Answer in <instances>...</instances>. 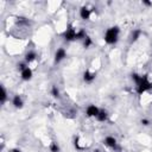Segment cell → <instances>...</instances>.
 Returning a JSON list of instances; mask_svg holds the SVG:
<instances>
[{"mask_svg": "<svg viewBox=\"0 0 152 152\" xmlns=\"http://www.w3.org/2000/svg\"><path fill=\"white\" fill-rule=\"evenodd\" d=\"M151 57H152V55H151Z\"/></svg>", "mask_w": 152, "mask_h": 152, "instance_id": "cell-22", "label": "cell"}, {"mask_svg": "<svg viewBox=\"0 0 152 152\" xmlns=\"http://www.w3.org/2000/svg\"><path fill=\"white\" fill-rule=\"evenodd\" d=\"M49 150H50V152H59V151H61V147H59L58 142L51 141L50 145H49Z\"/></svg>", "mask_w": 152, "mask_h": 152, "instance_id": "cell-16", "label": "cell"}, {"mask_svg": "<svg viewBox=\"0 0 152 152\" xmlns=\"http://www.w3.org/2000/svg\"><path fill=\"white\" fill-rule=\"evenodd\" d=\"M94 152H100V150H94Z\"/></svg>", "mask_w": 152, "mask_h": 152, "instance_id": "cell-21", "label": "cell"}, {"mask_svg": "<svg viewBox=\"0 0 152 152\" xmlns=\"http://www.w3.org/2000/svg\"><path fill=\"white\" fill-rule=\"evenodd\" d=\"M140 37H141V30H139V28L133 30L132 33H131V36H129V42H131V44L138 42Z\"/></svg>", "mask_w": 152, "mask_h": 152, "instance_id": "cell-11", "label": "cell"}, {"mask_svg": "<svg viewBox=\"0 0 152 152\" xmlns=\"http://www.w3.org/2000/svg\"><path fill=\"white\" fill-rule=\"evenodd\" d=\"M66 57V51L64 48H58L56 51H55V55H53V63L55 64H59L62 61H64Z\"/></svg>", "mask_w": 152, "mask_h": 152, "instance_id": "cell-4", "label": "cell"}, {"mask_svg": "<svg viewBox=\"0 0 152 152\" xmlns=\"http://www.w3.org/2000/svg\"><path fill=\"white\" fill-rule=\"evenodd\" d=\"M119 37H120V27L114 25V26H109L104 31L103 40L108 45H115L119 42Z\"/></svg>", "mask_w": 152, "mask_h": 152, "instance_id": "cell-2", "label": "cell"}, {"mask_svg": "<svg viewBox=\"0 0 152 152\" xmlns=\"http://www.w3.org/2000/svg\"><path fill=\"white\" fill-rule=\"evenodd\" d=\"M103 144H104V146H107L110 150H116L118 148V140L113 135H107L103 139Z\"/></svg>", "mask_w": 152, "mask_h": 152, "instance_id": "cell-5", "label": "cell"}, {"mask_svg": "<svg viewBox=\"0 0 152 152\" xmlns=\"http://www.w3.org/2000/svg\"><path fill=\"white\" fill-rule=\"evenodd\" d=\"M20 77L23 81H31L32 77H33V71L30 66L25 68L23 71H20Z\"/></svg>", "mask_w": 152, "mask_h": 152, "instance_id": "cell-9", "label": "cell"}, {"mask_svg": "<svg viewBox=\"0 0 152 152\" xmlns=\"http://www.w3.org/2000/svg\"><path fill=\"white\" fill-rule=\"evenodd\" d=\"M63 38L65 42H74L77 40V30L72 26H68L63 32Z\"/></svg>", "mask_w": 152, "mask_h": 152, "instance_id": "cell-3", "label": "cell"}, {"mask_svg": "<svg viewBox=\"0 0 152 152\" xmlns=\"http://www.w3.org/2000/svg\"><path fill=\"white\" fill-rule=\"evenodd\" d=\"M10 152H21V150L20 148H12Z\"/></svg>", "mask_w": 152, "mask_h": 152, "instance_id": "cell-20", "label": "cell"}, {"mask_svg": "<svg viewBox=\"0 0 152 152\" xmlns=\"http://www.w3.org/2000/svg\"><path fill=\"white\" fill-rule=\"evenodd\" d=\"M83 81H84V83H87V84H90V83H93L94 81H95V78H96V72H94V71H90L89 69H87V70H84V72H83Z\"/></svg>", "mask_w": 152, "mask_h": 152, "instance_id": "cell-7", "label": "cell"}, {"mask_svg": "<svg viewBox=\"0 0 152 152\" xmlns=\"http://www.w3.org/2000/svg\"><path fill=\"white\" fill-rule=\"evenodd\" d=\"M108 115H109V114H108V112H107L106 109H103V108L101 109V108H100V112H99V114H97V116H96L95 119H96L97 121H100V122H104V121L108 120Z\"/></svg>", "mask_w": 152, "mask_h": 152, "instance_id": "cell-13", "label": "cell"}, {"mask_svg": "<svg viewBox=\"0 0 152 152\" xmlns=\"http://www.w3.org/2000/svg\"><path fill=\"white\" fill-rule=\"evenodd\" d=\"M100 112V108L96 106V104H88L87 108H86V115L88 118H96L97 114Z\"/></svg>", "mask_w": 152, "mask_h": 152, "instance_id": "cell-6", "label": "cell"}, {"mask_svg": "<svg viewBox=\"0 0 152 152\" xmlns=\"http://www.w3.org/2000/svg\"><path fill=\"white\" fill-rule=\"evenodd\" d=\"M142 5H145L147 7H151L152 6V2L151 1H147V0H142Z\"/></svg>", "mask_w": 152, "mask_h": 152, "instance_id": "cell-19", "label": "cell"}, {"mask_svg": "<svg viewBox=\"0 0 152 152\" xmlns=\"http://www.w3.org/2000/svg\"><path fill=\"white\" fill-rule=\"evenodd\" d=\"M8 99V94H7V90L4 86H1V94H0V102L1 104H4Z\"/></svg>", "mask_w": 152, "mask_h": 152, "instance_id": "cell-14", "label": "cell"}, {"mask_svg": "<svg viewBox=\"0 0 152 152\" xmlns=\"http://www.w3.org/2000/svg\"><path fill=\"white\" fill-rule=\"evenodd\" d=\"M36 58H37V53L34 52V51H27L26 53H25V57H24V61L27 63V64H30V63H32V62H34L36 61Z\"/></svg>", "mask_w": 152, "mask_h": 152, "instance_id": "cell-12", "label": "cell"}, {"mask_svg": "<svg viewBox=\"0 0 152 152\" xmlns=\"http://www.w3.org/2000/svg\"><path fill=\"white\" fill-rule=\"evenodd\" d=\"M82 44H83V46H84V49H89L91 45H93V39L87 34L86 36V38L82 40Z\"/></svg>", "mask_w": 152, "mask_h": 152, "instance_id": "cell-15", "label": "cell"}, {"mask_svg": "<svg viewBox=\"0 0 152 152\" xmlns=\"http://www.w3.org/2000/svg\"><path fill=\"white\" fill-rule=\"evenodd\" d=\"M50 94L55 97V99H58L59 97V95H61V93H59V89L57 88V86H52L51 87V90H50Z\"/></svg>", "mask_w": 152, "mask_h": 152, "instance_id": "cell-17", "label": "cell"}, {"mask_svg": "<svg viewBox=\"0 0 152 152\" xmlns=\"http://www.w3.org/2000/svg\"><path fill=\"white\" fill-rule=\"evenodd\" d=\"M12 104H13L14 108L21 109V108L24 107V100H23V97H21L20 95H14V96L12 97Z\"/></svg>", "mask_w": 152, "mask_h": 152, "instance_id": "cell-10", "label": "cell"}, {"mask_svg": "<svg viewBox=\"0 0 152 152\" xmlns=\"http://www.w3.org/2000/svg\"><path fill=\"white\" fill-rule=\"evenodd\" d=\"M141 125H144V126H148L150 125V120H147V119H141Z\"/></svg>", "mask_w": 152, "mask_h": 152, "instance_id": "cell-18", "label": "cell"}, {"mask_svg": "<svg viewBox=\"0 0 152 152\" xmlns=\"http://www.w3.org/2000/svg\"><path fill=\"white\" fill-rule=\"evenodd\" d=\"M131 77L135 84V91L138 95H142L152 89V82L148 80L147 75H140V74L133 72Z\"/></svg>", "mask_w": 152, "mask_h": 152, "instance_id": "cell-1", "label": "cell"}, {"mask_svg": "<svg viewBox=\"0 0 152 152\" xmlns=\"http://www.w3.org/2000/svg\"><path fill=\"white\" fill-rule=\"evenodd\" d=\"M91 13H93L91 10L87 6H82L80 8V18L83 19V20H89L90 17H91Z\"/></svg>", "mask_w": 152, "mask_h": 152, "instance_id": "cell-8", "label": "cell"}]
</instances>
